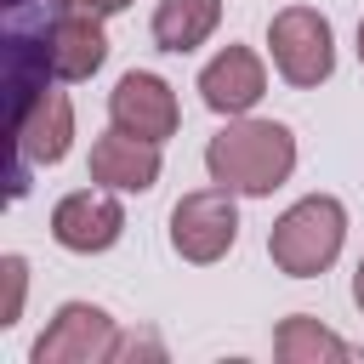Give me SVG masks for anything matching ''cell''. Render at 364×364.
<instances>
[{"mask_svg":"<svg viewBox=\"0 0 364 364\" xmlns=\"http://www.w3.org/2000/svg\"><path fill=\"white\" fill-rule=\"evenodd\" d=\"M205 171H210V182H222L245 199H267L296 171V131L279 119L239 114L205 142Z\"/></svg>","mask_w":364,"mask_h":364,"instance_id":"1","label":"cell"},{"mask_svg":"<svg viewBox=\"0 0 364 364\" xmlns=\"http://www.w3.org/2000/svg\"><path fill=\"white\" fill-rule=\"evenodd\" d=\"M341 245H347V205H341L336 193H307V199H296V205L273 222V233H267V256H273V267L290 273V279H318V273L341 256Z\"/></svg>","mask_w":364,"mask_h":364,"instance_id":"2","label":"cell"},{"mask_svg":"<svg viewBox=\"0 0 364 364\" xmlns=\"http://www.w3.org/2000/svg\"><path fill=\"white\" fill-rule=\"evenodd\" d=\"M267 51H273V68L284 85H324L336 74V34H330V17L313 11V6H284L273 11L267 23Z\"/></svg>","mask_w":364,"mask_h":364,"instance_id":"3","label":"cell"},{"mask_svg":"<svg viewBox=\"0 0 364 364\" xmlns=\"http://www.w3.org/2000/svg\"><path fill=\"white\" fill-rule=\"evenodd\" d=\"M239 239V205H233V188H199V193H182L176 210H171V250L193 267H210L233 250Z\"/></svg>","mask_w":364,"mask_h":364,"instance_id":"4","label":"cell"},{"mask_svg":"<svg viewBox=\"0 0 364 364\" xmlns=\"http://www.w3.org/2000/svg\"><path fill=\"white\" fill-rule=\"evenodd\" d=\"M119 233H125V205L102 182L97 188H74V193H63L51 205V239L63 250H74V256H102V250L119 245Z\"/></svg>","mask_w":364,"mask_h":364,"instance_id":"5","label":"cell"},{"mask_svg":"<svg viewBox=\"0 0 364 364\" xmlns=\"http://www.w3.org/2000/svg\"><path fill=\"white\" fill-rule=\"evenodd\" d=\"M114 347H119V330L97 301H63L28 358L34 364H108Z\"/></svg>","mask_w":364,"mask_h":364,"instance_id":"6","label":"cell"},{"mask_svg":"<svg viewBox=\"0 0 364 364\" xmlns=\"http://www.w3.org/2000/svg\"><path fill=\"white\" fill-rule=\"evenodd\" d=\"M68 148H74V102H68V91L40 85L34 97L17 102V182H11V193L28 188L23 182L28 165H57Z\"/></svg>","mask_w":364,"mask_h":364,"instance_id":"7","label":"cell"},{"mask_svg":"<svg viewBox=\"0 0 364 364\" xmlns=\"http://www.w3.org/2000/svg\"><path fill=\"white\" fill-rule=\"evenodd\" d=\"M108 125L131 131V136H148V142H171L176 125H182V108H176V91L148 74V68H131L114 80L108 91Z\"/></svg>","mask_w":364,"mask_h":364,"instance_id":"8","label":"cell"},{"mask_svg":"<svg viewBox=\"0 0 364 364\" xmlns=\"http://www.w3.org/2000/svg\"><path fill=\"white\" fill-rule=\"evenodd\" d=\"M199 97H205V108L222 114V119L250 114V108L267 97V68H262V57H256L250 46H222V51L199 68Z\"/></svg>","mask_w":364,"mask_h":364,"instance_id":"9","label":"cell"},{"mask_svg":"<svg viewBox=\"0 0 364 364\" xmlns=\"http://www.w3.org/2000/svg\"><path fill=\"white\" fill-rule=\"evenodd\" d=\"M159 142L148 136H131L119 125H108L97 142H91V182L114 188V193H148L159 182Z\"/></svg>","mask_w":364,"mask_h":364,"instance_id":"10","label":"cell"},{"mask_svg":"<svg viewBox=\"0 0 364 364\" xmlns=\"http://www.w3.org/2000/svg\"><path fill=\"white\" fill-rule=\"evenodd\" d=\"M222 23V0H159L154 6V46L188 57L193 46H205Z\"/></svg>","mask_w":364,"mask_h":364,"instance_id":"11","label":"cell"},{"mask_svg":"<svg viewBox=\"0 0 364 364\" xmlns=\"http://www.w3.org/2000/svg\"><path fill=\"white\" fill-rule=\"evenodd\" d=\"M273 353H279L284 364H330V358H353V347H347L336 330H324L318 318H307V313H290V318L273 330Z\"/></svg>","mask_w":364,"mask_h":364,"instance_id":"12","label":"cell"},{"mask_svg":"<svg viewBox=\"0 0 364 364\" xmlns=\"http://www.w3.org/2000/svg\"><path fill=\"white\" fill-rule=\"evenodd\" d=\"M0 279H6V307H0V324L11 330V324L23 318V296H28V262H23L17 250H6V256H0Z\"/></svg>","mask_w":364,"mask_h":364,"instance_id":"13","label":"cell"},{"mask_svg":"<svg viewBox=\"0 0 364 364\" xmlns=\"http://www.w3.org/2000/svg\"><path fill=\"white\" fill-rule=\"evenodd\" d=\"M68 6H80V11H97V17H114V11H125L131 0H68Z\"/></svg>","mask_w":364,"mask_h":364,"instance_id":"14","label":"cell"},{"mask_svg":"<svg viewBox=\"0 0 364 364\" xmlns=\"http://www.w3.org/2000/svg\"><path fill=\"white\" fill-rule=\"evenodd\" d=\"M353 301H358V313H364V256H358V273H353Z\"/></svg>","mask_w":364,"mask_h":364,"instance_id":"15","label":"cell"},{"mask_svg":"<svg viewBox=\"0 0 364 364\" xmlns=\"http://www.w3.org/2000/svg\"><path fill=\"white\" fill-rule=\"evenodd\" d=\"M358 63H364V17H358Z\"/></svg>","mask_w":364,"mask_h":364,"instance_id":"16","label":"cell"}]
</instances>
